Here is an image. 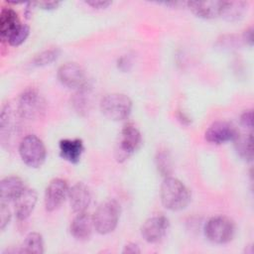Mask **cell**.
<instances>
[{"instance_id": "obj_1", "label": "cell", "mask_w": 254, "mask_h": 254, "mask_svg": "<svg viewBox=\"0 0 254 254\" xmlns=\"http://www.w3.org/2000/svg\"><path fill=\"white\" fill-rule=\"evenodd\" d=\"M161 201L169 210L179 211L186 208L191 198V194L187 186L180 180L167 177L161 185Z\"/></svg>"}, {"instance_id": "obj_2", "label": "cell", "mask_w": 254, "mask_h": 254, "mask_svg": "<svg viewBox=\"0 0 254 254\" xmlns=\"http://www.w3.org/2000/svg\"><path fill=\"white\" fill-rule=\"evenodd\" d=\"M121 207L117 200L107 199L98 205L92 216L94 230L99 234H108L112 232L120 217Z\"/></svg>"}, {"instance_id": "obj_3", "label": "cell", "mask_w": 254, "mask_h": 254, "mask_svg": "<svg viewBox=\"0 0 254 254\" xmlns=\"http://www.w3.org/2000/svg\"><path fill=\"white\" fill-rule=\"evenodd\" d=\"M100 111L108 119L113 121L124 120L132 111V100L123 93H109L100 100Z\"/></svg>"}, {"instance_id": "obj_4", "label": "cell", "mask_w": 254, "mask_h": 254, "mask_svg": "<svg viewBox=\"0 0 254 254\" xmlns=\"http://www.w3.org/2000/svg\"><path fill=\"white\" fill-rule=\"evenodd\" d=\"M17 111L20 117L26 120L39 119L46 111L45 98L37 89L28 88L18 99Z\"/></svg>"}, {"instance_id": "obj_5", "label": "cell", "mask_w": 254, "mask_h": 254, "mask_svg": "<svg viewBox=\"0 0 254 254\" xmlns=\"http://www.w3.org/2000/svg\"><path fill=\"white\" fill-rule=\"evenodd\" d=\"M19 155L22 161L30 168L41 167L47 157V151L43 141L36 135L25 136L19 144Z\"/></svg>"}, {"instance_id": "obj_6", "label": "cell", "mask_w": 254, "mask_h": 254, "mask_svg": "<svg viewBox=\"0 0 254 254\" xmlns=\"http://www.w3.org/2000/svg\"><path fill=\"white\" fill-rule=\"evenodd\" d=\"M205 237L216 244H224L232 240L235 233L233 221L222 215L209 218L204 225Z\"/></svg>"}, {"instance_id": "obj_7", "label": "cell", "mask_w": 254, "mask_h": 254, "mask_svg": "<svg viewBox=\"0 0 254 254\" xmlns=\"http://www.w3.org/2000/svg\"><path fill=\"white\" fill-rule=\"evenodd\" d=\"M142 137L140 131L133 124H125L121 129L115 148V158L118 162L126 161L140 147Z\"/></svg>"}, {"instance_id": "obj_8", "label": "cell", "mask_w": 254, "mask_h": 254, "mask_svg": "<svg viewBox=\"0 0 254 254\" xmlns=\"http://www.w3.org/2000/svg\"><path fill=\"white\" fill-rule=\"evenodd\" d=\"M57 75L59 81L68 88L79 90L88 85L84 70L75 63H66L61 65Z\"/></svg>"}, {"instance_id": "obj_9", "label": "cell", "mask_w": 254, "mask_h": 254, "mask_svg": "<svg viewBox=\"0 0 254 254\" xmlns=\"http://www.w3.org/2000/svg\"><path fill=\"white\" fill-rule=\"evenodd\" d=\"M69 188L64 179H54L50 182L45 190L44 203L48 211H54L58 209L68 196Z\"/></svg>"}, {"instance_id": "obj_10", "label": "cell", "mask_w": 254, "mask_h": 254, "mask_svg": "<svg viewBox=\"0 0 254 254\" xmlns=\"http://www.w3.org/2000/svg\"><path fill=\"white\" fill-rule=\"evenodd\" d=\"M169 219L164 215H155L148 218L141 227L142 237L149 243L161 241L168 232Z\"/></svg>"}, {"instance_id": "obj_11", "label": "cell", "mask_w": 254, "mask_h": 254, "mask_svg": "<svg viewBox=\"0 0 254 254\" xmlns=\"http://www.w3.org/2000/svg\"><path fill=\"white\" fill-rule=\"evenodd\" d=\"M238 133L237 129L229 122L216 121L207 128L204 133V138L211 144L220 145L230 141L233 142Z\"/></svg>"}, {"instance_id": "obj_12", "label": "cell", "mask_w": 254, "mask_h": 254, "mask_svg": "<svg viewBox=\"0 0 254 254\" xmlns=\"http://www.w3.org/2000/svg\"><path fill=\"white\" fill-rule=\"evenodd\" d=\"M68 199L73 212H85L91 203V192L89 188L81 182L74 184L69 188Z\"/></svg>"}, {"instance_id": "obj_13", "label": "cell", "mask_w": 254, "mask_h": 254, "mask_svg": "<svg viewBox=\"0 0 254 254\" xmlns=\"http://www.w3.org/2000/svg\"><path fill=\"white\" fill-rule=\"evenodd\" d=\"M186 5L196 17L209 20L220 17L223 1H189Z\"/></svg>"}, {"instance_id": "obj_14", "label": "cell", "mask_w": 254, "mask_h": 254, "mask_svg": "<svg viewBox=\"0 0 254 254\" xmlns=\"http://www.w3.org/2000/svg\"><path fill=\"white\" fill-rule=\"evenodd\" d=\"M38 200L37 191L33 189L26 188L24 191L14 201L15 214L19 220L27 219L33 212Z\"/></svg>"}, {"instance_id": "obj_15", "label": "cell", "mask_w": 254, "mask_h": 254, "mask_svg": "<svg viewBox=\"0 0 254 254\" xmlns=\"http://www.w3.org/2000/svg\"><path fill=\"white\" fill-rule=\"evenodd\" d=\"M26 186L24 182L16 176L5 177L0 183V197L3 202L15 201L18 196L24 191Z\"/></svg>"}, {"instance_id": "obj_16", "label": "cell", "mask_w": 254, "mask_h": 254, "mask_svg": "<svg viewBox=\"0 0 254 254\" xmlns=\"http://www.w3.org/2000/svg\"><path fill=\"white\" fill-rule=\"evenodd\" d=\"M94 229L92 216L86 212L76 213V216L72 219L70 223V234L76 239L80 241L87 240Z\"/></svg>"}, {"instance_id": "obj_17", "label": "cell", "mask_w": 254, "mask_h": 254, "mask_svg": "<svg viewBox=\"0 0 254 254\" xmlns=\"http://www.w3.org/2000/svg\"><path fill=\"white\" fill-rule=\"evenodd\" d=\"M59 147L61 157L71 164H76L80 160L84 149L80 139H63L60 141Z\"/></svg>"}, {"instance_id": "obj_18", "label": "cell", "mask_w": 254, "mask_h": 254, "mask_svg": "<svg viewBox=\"0 0 254 254\" xmlns=\"http://www.w3.org/2000/svg\"><path fill=\"white\" fill-rule=\"evenodd\" d=\"M21 24L18 14L12 8H3L0 12V35L2 41H6L9 35Z\"/></svg>"}, {"instance_id": "obj_19", "label": "cell", "mask_w": 254, "mask_h": 254, "mask_svg": "<svg viewBox=\"0 0 254 254\" xmlns=\"http://www.w3.org/2000/svg\"><path fill=\"white\" fill-rule=\"evenodd\" d=\"M248 9V3L244 1H223L220 17L228 22L241 20Z\"/></svg>"}, {"instance_id": "obj_20", "label": "cell", "mask_w": 254, "mask_h": 254, "mask_svg": "<svg viewBox=\"0 0 254 254\" xmlns=\"http://www.w3.org/2000/svg\"><path fill=\"white\" fill-rule=\"evenodd\" d=\"M252 133L240 134L234 139V148L239 157L246 161H252L253 159V148H252Z\"/></svg>"}, {"instance_id": "obj_21", "label": "cell", "mask_w": 254, "mask_h": 254, "mask_svg": "<svg viewBox=\"0 0 254 254\" xmlns=\"http://www.w3.org/2000/svg\"><path fill=\"white\" fill-rule=\"evenodd\" d=\"M21 253H44V240L43 236L38 232H30L24 239L21 249Z\"/></svg>"}, {"instance_id": "obj_22", "label": "cell", "mask_w": 254, "mask_h": 254, "mask_svg": "<svg viewBox=\"0 0 254 254\" xmlns=\"http://www.w3.org/2000/svg\"><path fill=\"white\" fill-rule=\"evenodd\" d=\"M155 162L157 170L161 174V176H163L164 178L171 176L173 172V163L170 154L166 150H161L157 153Z\"/></svg>"}, {"instance_id": "obj_23", "label": "cell", "mask_w": 254, "mask_h": 254, "mask_svg": "<svg viewBox=\"0 0 254 254\" xmlns=\"http://www.w3.org/2000/svg\"><path fill=\"white\" fill-rule=\"evenodd\" d=\"M89 93L88 85L84 88H81L79 90H76V93L74 94L72 98V105L79 114H84L88 110V103L89 99L87 94Z\"/></svg>"}, {"instance_id": "obj_24", "label": "cell", "mask_w": 254, "mask_h": 254, "mask_svg": "<svg viewBox=\"0 0 254 254\" xmlns=\"http://www.w3.org/2000/svg\"><path fill=\"white\" fill-rule=\"evenodd\" d=\"M30 34V27L26 24H20L14 32H12L7 38L6 42L13 47H18L22 45Z\"/></svg>"}, {"instance_id": "obj_25", "label": "cell", "mask_w": 254, "mask_h": 254, "mask_svg": "<svg viewBox=\"0 0 254 254\" xmlns=\"http://www.w3.org/2000/svg\"><path fill=\"white\" fill-rule=\"evenodd\" d=\"M60 56V51L58 49H50L43 51L42 53L38 54L33 62L32 64L35 66H45L54 63Z\"/></svg>"}, {"instance_id": "obj_26", "label": "cell", "mask_w": 254, "mask_h": 254, "mask_svg": "<svg viewBox=\"0 0 254 254\" xmlns=\"http://www.w3.org/2000/svg\"><path fill=\"white\" fill-rule=\"evenodd\" d=\"M11 219V211L9 207L7 206L6 202L1 201V207H0V228L3 230Z\"/></svg>"}, {"instance_id": "obj_27", "label": "cell", "mask_w": 254, "mask_h": 254, "mask_svg": "<svg viewBox=\"0 0 254 254\" xmlns=\"http://www.w3.org/2000/svg\"><path fill=\"white\" fill-rule=\"evenodd\" d=\"M240 124L247 129H252L253 126V113L252 110L244 111L240 116Z\"/></svg>"}, {"instance_id": "obj_28", "label": "cell", "mask_w": 254, "mask_h": 254, "mask_svg": "<svg viewBox=\"0 0 254 254\" xmlns=\"http://www.w3.org/2000/svg\"><path fill=\"white\" fill-rule=\"evenodd\" d=\"M37 3V7H40L41 9L44 10H54L57 9L61 2L59 1H43V2H36Z\"/></svg>"}, {"instance_id": "obj_29", "label": "cell", "mask_w": 254, "mask_h": 254, "mask_svg": "<svg viewBox=\"0 0 254 254\" xmlns=\"http://www.w3.org/2000/svg\"><path fill=\"white\" fill-rule=\"evenodd\" d=\"M85 3L89 6H91L94 9H105L109 5H111L112 2H110V1H101V0H93V1H87Z\"/></svg>"}, {"instance_id": "obj_30", "label": "cell", "mask_w": 254, "mask_h": 254, "mask_svg": "<svg viewBox=\"0 0 254 254\" xmlns=\"http://www.w3.org/2000/svg\"><path fill=\"white\" fill-rule=\"evenodd\" d=\"M141 250L139 248V246L135 243H128L124 246L122 253L124 254H135V253H140Z\"/></svg>"}, {"instance_id": "obj_31", "label": "cell", "mask_w": 254, "mask_h": 254, "mask_svg": "<svg viewBox=\"0 0 254 254\" xmlns=\"http://www.w3.org/2000/svg\"><path fill=\"white\" fill-rule=\"evenodd\" d=\"M241 39L246 45H249L251 47L253 45V29L249 28L246 31H244Z\"/></svg>"}, {"instance_id": "obj_32", "label": "cell", "mask_w": 254, "mask_h": 254, "mask_svg": "<svg viewBox=\"0 0 254 254\" xmlns=\"http://www.w3.org/2000/svg\"><path fill=\"white\" fill-rule=\"evenodd\" d=\"M117 65H118V68H120L123 71H126V70L129 69V67L131 65V61L128 57H121L118 60Z\"/></svg>"}, {"instance_id": "obj_33", "label": "cell", "mask_w": 254, "mask_h": 254, "mask_svg": "<svg viewBox=\"0 0 254 254\" xmlns=\"http://www.w3.org/2000/svg\"><path fill=\"white\" fill-rule=\"evenodd\" d=\"M37 7V3L36 2H29L26 5V9H25V16L26 18H30L33 15V11L34 8Z\"/></svg>"}, {"instance_id": "obj_34", "label": "cell", "mask_w": 254, "mask_h": 254, "mask_svg": "<svg viewBox=\"0 0 254 254\" xmlns=\"http://www.w3.org/2000/svg\"><path fill=\"white\" fill-rule=\"evenodd\" d=\"M178 118H179V120H181L182 123H184V124H189V123L190 122V118H189L184 112H179Z\"/></svg>"}]
</instances>
